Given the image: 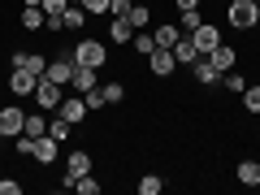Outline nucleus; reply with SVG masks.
<instances>
[{
  "label": "nucleus",
  "instance_id": "f257e3e1",
  "mask_svg": "<svg viewBox=\"0 0 260 195\" xmlns=\"http://www.w3.org/2000/svg\"><path fill=\"white\" fill-rule=\"evenodd\" d=\"M225 22L234 30H256L260 26V5L256 0H225Z\"/></svg>",
  "mask_w": 260,
  "mask_h": 195
},
{
  "label": "nucleus",
  "instance_id": "f03ea898",
  "mask_svg": "<svg viewBox=\"0 0 260 195\" xmlns=\"http://www.w3.org/2000/svg\"><path fill=\"white\" fill-rule=\"evenodd\" d=\"M70 61L74 65H91V70H104V65H109V48L100 44V39H78L74 44V52H70Z\"/></svg>",
  "mask_w": 260,
  "mask_h": 195
},
{
  "label": "nucleus",
  "instance_id": "7ed1b4c3",
  "mask_svg": "<svg viewBox=\"0 0 260 195\" xmlns=\"http://www.w3.org/2000/svg\"><path fill=\"white\" fill-rule=\"evenodd\" d=\"M91 169H95L91 152H87V148H74V152H70V156H65V174H61V186H74V178L91 174Z\"/></svg>",
  "mask_w": 260,
  "mask_h": 195
},
{
  "label": "nucleus",
  "instance_id": "20e7f679",
  "mask_svg": "<svg viewBox=\"0 0 260 195\" xmlns=\"http://www.w3.org/2000/svg\"><path fill=\"white\" fill-rule=\"evenodd\" d=\"M174 70H178L174 48H152V52H148V74L152 78H174Z\"/></svg>",
  "mask_w": 260,
  "mask_h": 195
},
{
  "label": "nucleus",
  "instance_id": "39448f33",
  "mask_svg": "<svg viewBox=\"0 0 260 195\" xmlns=\"http://www.w3.org/2000/svg\"><path fill=\"white\" fill-rule=\"evenodd\" d=\"M61 91H65L61 83H52V78H39V87H35V95H30V100H35L44 113H56V109H61V100H65Z\"/></svg>",
  "mask_w": 260,
  "mask_h": 195
},
{
  "label": "nucleus",
  "instance_id": "423d86ee",
  "mask_svg": "<svg viewBox=\"0 0 260 195\" xmlns=\"http://www.w3.org/2000/svg\"><path fill=\"white\" fill-rule=\"evenodd\" d=\"M22 130H26V113H22L18 104H5V109H0V135H5V139H18Z\"/></svg>",
  "mask_w": 260,
  "mask_h": 195
},
{
  "label": "nucleus",
  "instance_id": "0eeeda50",
  "mask_svg": "<svg viewBox=\"0 0 260 195\" xmlns=\"http://www.w3.org/2000/svg\"><path fill=\"white\" fill-rule=\"evenodd\" d=\"M191 44H195V52H200V56H208L217 44H221V30H217L213 22H200V26L191 30Z\"/></svg>",
  "mask_w": 260,
  "mask_h": 195
},
{
  "label": "nucleus",
  "instance_id": "6e6552de",
  "mask_svg": "<svg viewBox=\"0 0 260 195\" xmlns=\"http://www.w3.org/2000/svg\"><path fill=\"white\" fill-rule=\"evenodd\" d=\"M56 156H61V143H56L52 135H39V139L30 143V160H35V165H52Z\"/></svg>",
  "mask_w": 260,
  "mask_h": 195
},
{
  "label": "nucleus",
  "instance_id": "1a4fd4ad",
  "mask_svg": "<svg viewBox=\"0 0 260 195\" xmlns=\"http://www.w3.org/2000/svg\"><path fill=\"white\" fill-rule=\"evenodd\" d=\"M35 87H39V74H30V70L9 74V95H35Z\"/></svg>",
  "mask_w": 260,
  "mask_h": 195
},
{
  "label": "nucleus",
  "instance_id": "9d476101",
  "mask_svg": "<svg viewBox=\"0 0 260 195\" xmlns=\"http://www.w3.org/2000/svg\"><path fill=\"white\" fill-rule=\"evenodd\" d=\"M56 113H61V117L70 121V126H78V121H83V117H87L91 109H87V100H83V95H65V100H61V109H56Z\"/></svg>",
  "mask_w": 260,
  "mask_h": 195
},
{
  "label": "nucleus",
  "instance_id": "9b49d317",
  "mask_svg": "<svg viewBox=\"0 0 260 195\" xmlns=\"http://www.w3.org/2000/svg\"><path fill=\"white\" fill-rule=\"evenodd\" d=\"M191 78L200 87H213V83H221V74H217V65L208 61V56H195V65H191Z\"/></svg>",
  "mask_w": 260,
  "mask_h": 195
},
{
  "label": "nucleus",
  "instance_id": "f8f14e48",
  "mask_svg": "<svg viewBox=\"0 0 260 195\" xmlns=\"http://www.w3.org/2000/svg\"><path fill=\"white\" fill-rule=\"evenodd\" d=\"M44 78H52V83H61V87H70V78H74V61H70V56H56V61H48V70H44Z\"/></svg>",
  "mask_w": 260,
  "mask_h": 195
},
{
  "label": "nucleus",
  "instance_id": "ddd939ff",
  "mask_svg": "<svg viewBox=\"0 0 260 195\" xmlns=\"http://www.w3.org/2000/svg\"><path fill=\"white\" fill-rule=\"evenodd\" d=\"M13 70H30V74H39V78H44L48 56H44V52H13Z\"/></svg>",
  "mask_w": 260,
  "mask_h": 195
},
{
  "label": "nucleus",
  "instance_id": "4468645a",
  "mask_svg": "<svg viewBox=\"0 0 260 195\" xmlns=\"http://www.w3.org/2000/svg\"><path fill=\"white\" fill-rule=\"evenodd\" d=\"M208 61L217 65V74H225V70H234V65H239V52H234V44H217L213 52H208Z\"/></svg>",
  "mask_w": 260,
  "mask_h": 195
},
{
  "label": "nucleus",
  "instance_id": "2eb2a0df",
  "mask_svg": "<svg viewBox=\"0 0 260 195\" xmlns=\"http://www.w3.org/2000/svg\"><path fill=\"white\" fill-rule=\"evenodd\" d=\"M130 39H135V26H130V18H113V22H109V44L130 48Z\"/></svg>",
  "mask_w": 260,
  "mask_h": 195
},
{
  "label": "nucleus",
  "instance_id": "dca6fc26",
  "mask_svg": "<svg viewBox=\"0 0 260 195\" xmlns=\"http://www.w3.org/2000/svg\"><path fill=\"white\" fill-rule=\"evenodd\" d=\"M95 74H100V70H91V65H74V78H70V87H74L78 95L91 91V87H100V83H95Z\"/></svg>",
  "mask_w": 260,
  "mask_h": 195
},
{
  "label": "nucleus",
  "instance_id": "f3484780",
  "mask_svg": "<svg viewBox=\"0 0 260 195\" xmlns=\"http://www.w3.org/2000/svg\"><path fill=\"white\" fill-rule=\"evenodd\" d=\"M152 39H156V48H174L178 39H182V26H178V22H160V26L152 30Z\"/></svg>",
  "mask_w": 260,
  "mask_h": 195
},
{
  "label": "nucleus",
  "instance_id": "a211bd4d",
  "mask_svg": "<svg viewBox=\"0 0 260 195\" xmlns=\"http://www.w3.org/2000/svg\"><path fill=\"white\" fill-rule=\"evenodd\" d=\"M234 178H239V186H260V160H239Z\"/></svg>",
  "mask_w": 260,
  "mask_h": 195
},
{
  "label": "nucleus",
  "instance_id": "6ab92c4d",
  "mask_svg": "<svg viewBox=\"0 0 260 195\" xmlns=\"http://www.w3.org/2000/svg\"><path fill=\"white\" fill-rule=\"evenodd\" d=\"M87 18H91V13H87L83 5H70V9L61 13V26H65V30H74V35H78V30L87 26Z\"/></svg>",
  "mask_w": 260,
  "mask_h": 195
},
{
  "label": "nucleus",
  "instance_id": "aec40b11",
  "mask_svg": "<svg viewBox=\"0 0 260 195\" xmlns=\"http://www.w3.org/2000/svg\"><path fill=\"white\" fill-rule=\"evenodd\" d=\"M126 18H130V26H135V30H143V26H148V22H152V9H148V5H143V0H130Z\"/></svg>",
  "mask_w": 260,
  "mask_h": 195
},
{
  "label": "nucleus",
  "instance_id": "412c9836",
  "mask_svg": "<svg viewBox=\"0 0 260 195\" xmlns=\"http://www.w3.org/2000/svg\"><path fill=\"white\" fill-rule=\"evenodd\" d=\"M44 22H48L44 9H35V5H22V30H44Z\"/></svg>",
  "mask_w": 260,
  "mask_h": 195
},
{
  "label": "nucleus",
  "instance_id": "4be33fe9",
  "mask_svg": "<svg viewBox=\"0 0 260 195\" xmlns=\"http://www.w3.org/2000/svg\"><path fill=\"white\" fill-rule=\"evenodd\" d=\"M174 56H178V65H195V56H200V52H195L191 35H182V39L174 44Z\"/></svg>",
  "mask_w": 260,
  "mask_h": 195
},
{
  "label": "nucleus",
  "instance_id": "5701e85b",
  "mask_svg": "<svg viewBox=\"0 0 260 195\" xmlns=\"http://www.w3.org/2000/svg\"><path fill=\"white\" fill-rule=\"evenodd\" d=\"M152 48H156V39H152V30L143 26V30H135V39H130V52H139V56H148Z\"/></svg>",
  "mask_w": 260,
  "mask_h": 195
},
{
  "label": "nucleus",
  "instance_id": "b1692460",
  "mask_svg": "<svg viewBox=\"0 0 260 195\" xmlns=\"http://www.w3.org/2000/svg\"><path fill=\"white\" fill-rule=\"evenodd\" d=\"M22 135H30V139L48 135V117H44V109H39V113H26V130H22Z\"/></svg>",
  "mask_w": 260,
  "mask_h": 195
},
{
  "label": "nucleus",
  "instance_id": "393cba45",
  "mask_svg": "<svg viewBox=\"0 0 260 195\" xmlns=\"http://www.w3.org/2000/svg\"><path fill=\"white\" fill-rule=\"evenodd\" d=\"M221 83H225V91H230V95H243V91H247V78H243L239 70H225Z\"/></svg>",
  "mask_w": 260,
  "mask_h": 195
},
{
  "label": "nucleus",
  "instance_id": "a878e982",
  "mask_svg": "<svg viewBox=\"0 0 260 195\" xmlns=\"http://www.w3.org/2000/svg\"><path fill=\"white\" fill-rule=\"evenodd\" d=\"M160 191H165V178L160 174H143L139 178V195H160Z\"/></svg>",
  "mask_w": 260,
  "mask_h": 195
},
{
  "label": "nucleus",
  "instance_id": "bb28decb",
  "mask_svg": "<svg viewBox=\"0 0 260 195\" xmlns=\"http://www.w3.org/2000/svg\"><path fill=\"white\" fill-rule=\"evenodd\" d=\"M70 130H74V126H70V121H65V117H61V113H56V117H52V121H48V135H52V139H56V143H65V139H70Z\"/></svg>",
  "mask_w": 260,
  "mask_h": 195
},
{
  "label": "nucleus",
  "instance_id": "cd10ccee",
  "mask_svg": "<svg viewBox=\"0 0 260 195\" xmlns=\"http://www.w3.org/2000/svg\"><path fill=\"white\" fill-rule=\"evenodd\" d=\"M200 22H204V13H200V9H182V13H178V26H182L186 35H191V30L200 26Z\"/></svg>",
  "mask_w": 260,
  "mask_h": 195
},
{
  "label": "nucleus",
  "instance_id": "c85d7f7f",
  "mask_svg": "<svg viewBox=\"0 0 260 195\" xmlns=\"http://www.w3.org/2000/svg\"><path fill=\"white\" fill-rule=\"evenodd\" d=\"M74 191H83V195H100V182H95V169H91V174H83V178H74Z\"/></svg>",
  "mask_w": 260,
  "mask_h": 195
},
{
  "label": "nucleus",
  "instance_id": "c756f323",
  "mask_svg": "<svg viewBox=\"0 0 260 195\" xmlns=\"http://www.w3.org/2000/svg\"><path fill=\"white\" fill-rule=\"evenodd\" d=\"M243 109L260 113V83H247V91H243Z\"/></svg>",
  "mask_w": 260,
  "mask_h": 195
},
{
  "label": "nucleus",
  "instance_id": "7c9ffc66",
  "mask_svg": "<svg viewBox=\"0 0 260 195\" xmlns=\"http://www.w3.org/2000/svg\"><path fill=\"white\" fill-rule=\"evenodd\" d=\"M83 100H87V109H91V113L109 109V100H104V91H100V87H91V91H83Z\"/></svg>",
  "mask_w": 260,
  "mask_h": 195
},
{
  "label": "nucleus",
  "instance_id": "2f4dec72",
  "mask_svg": "<svg viewBox=\"0 0 260 195\" xmlns=\"http://www.w3.org/2000/svg\"><path fill=\"white\" fill-rule=\"evenodd\" d=\"M100 91H104V100H109V104L126 100V87H121V83H100Z\"/></svg>",
  "mask_w": 260,
  "mask_h": 195
},
{
  "label": "nucleus",
  "instance_id": "473e14b6",
  "mask_svg": "<svg viewBox=\"0 0 260 195\" xmlns=\"http://www.w3.org/2000/svg\"><path fill=\"white\" fill-rule=\"evenodd\" d=\"M109 5H113V0H83V9L91 13V18H104V13H109Z\"/></svg>",
  "mask_w": 260,
  "mask_h": 195
},
{
  "label": "nucleus",
  "instance_id": "72a5a7b5",
  "mask_svg": "<svg viewBox=\"0 0 260 195\" xmlns=\"http://www.w3.org/2000/svg\"><path fill=\"white\" fill-rule=\"evenodd\" d=\"M0 195H22V182L18 178H0Z\"/></svg>",
  "mask_w": 260,
  "mask_h": 195
},
{
  "label": "nucleus",
  "instance_id": "f704fd0d",
  "mask_svg": "<svg viewBox=\"0 0 260 195\" xmlns=\"http://www.w3.org/2000/svg\"><path fill=\"white\" fill-rule=\"evenodd\" d=\"M70 9V0H44V13H65Z\"/></svg>",
  "mask_w": 260,
  "mask_h": 195
},
{
  "label": "nucleus",
  "instance_id": "c9c22d12",
  "mask_svg": "<svg viewBox=\"0 0 260 195\" xmlns=\"http://www.w3.org/2000/svg\"><path fill=\"white\" fill-rule=\"evenodd\" d=\"M174 5H178V13L182 9H200V0H174Z\"/></svg>",
  "mask_w": 260,
  "mask_h": 195
},
{
  "label": "nucleus",
  "instance_id": "e433bc0d",
  "mask_svg": "<svg viewBox=\"0 0 260 195\" xmlns=\"http://www.w3.org/2000/svg\"><path fill=\"white\" fill-rule=\"evenodd\" d=\"M22 5H35V9H44V0H22Z\"/></svg>",
  "mask_w": 260,
  "mask_h": 195
},
{
  "label": "nucleus",
  "instance_id": "4c0bfd02",
  "mask_svg": "<svg viewBox=\"0 0 260 195\" xmlns=\"http://www.w3.org/2000/svg\"><path fill=\"white\" fill-rule=\"evenodd\" d=\"M70 5H83V0H70Z\"/></svg>",
  "mask_w": 260,
  "mask_h": 195
},
{
  "label": "nucleus",
  "instance_id": "58836bf2",
  "mask_svg": "<svg viewBox=\"0 0 260 195\" xmlns=\"http://www.w3.org/2000/svg\"><path fill=\"white\" fill-rule=\"evenodd\" d=\"M0 148H5V135H0Z\"/></svg>",
  "mask_w": 260,
  "mask_h": 195
},
{
  "label": "nucleus",
  "instance_id": "ea45409f",
  "mask_svg": "<svg viewBox=\"0 0 260 195\" xmlns=\"http://www.w3.org/2000/svg\"><path fill=\"white\" fill-rule=\"evenodd\" d=\"M256 5H260V0H256Z\"/></svg>",
  "mask_w": 260,
  "mask_h": 195
}]
</instances>
